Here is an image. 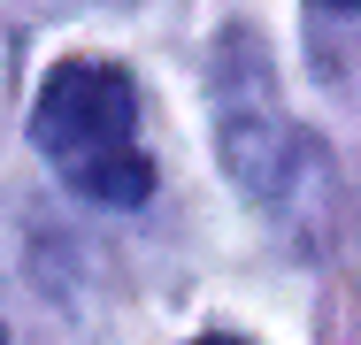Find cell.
<instances>
[{"instance_id":"cell-2","label":"cell","mask_w":361,"mask_h":345,"mask_svg":"<svg viewBox=\"0 0 361 345\" xmlns=\"http://www.w3.org/2000/svg\"><path fill=\"white\" fill-rule=\"evenodd\" d=\"M315 8H331V15H354L361 0H315Z\"/></svg>"},{"instance_id":"cell-3","label":"cell","mask_w":361,"mask_h":345,"mask_svg":"<svg viewBox=\"0 0 361 345\" xmlns=\"http://www.w3.org/2000/svg\"><path fill=\"white\" fill-rule=\"evenodd\" d=\"M192 345H238V338H192Z\"/></svg>"},{"instance_id":"cell-4","label":"cell","mask_w":361,"mask_h":345,"mask_svg":"<svg viewBox=\"0 0 361 345\" xmlns=\"http://www.w3.org/2000/svg\"><path fill=\"white\" fill-rule=\"evenodd\" d=\"M0 345H8V338H0Z\"/></svg>"},{"instance_id":"cell-1","label":"cell","mask_w":361,"mask_h":345,"mask_svg":"<svg viewBox=\"0 0 361 345\" xmlns=\"http://www.w3.org/2000/svg\"><path fill=\"white\" fill-rule=\"evenodd\" d=\"M31 146L54 161V177L100 207H146L154 161L139 146V84L116 62H54L31 100Z\"/></svg>"}]
</instances>
